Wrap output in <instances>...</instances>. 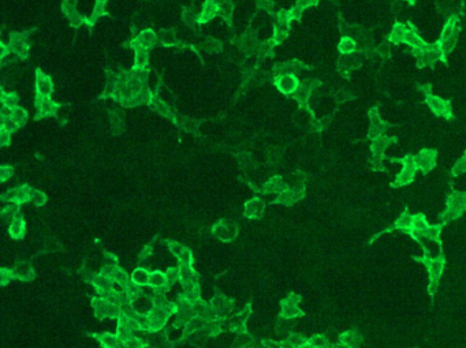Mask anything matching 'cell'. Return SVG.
Wrapping results in <instances>:
<instances>
[{
  "instance_id": "1",
  "label": "cell",
  "mask_w": 466,
  "mask_h": 348,
  "mask_svg": "<svg viewBox=\"0 0 466 348\" xmlns=\"http://www.w3.org/2000/svg\"><path fill=\"white\" fill-rule=\"evenodd\" d=\"M298 78L294 74H286V75H279L276 78V86L282 90L283 93H295L299 88Z\"/></svg>"
},
{
  "instance_id": "2",
  "label": "cell",
  "mask_w": 466,
  "mask_h": 348,
  "mask_svg": "<svg viewBox=\"0 0 466 348\" xmlns=\"http://www.w3.org/2000/svg\"><path fill=\"white\" fill-rule=\"evenodd\" d=\"M428 104L432 108L435 114L438 116L450 117L451 116V107L450 101H444L442 98L434 97V96H428Z\"/></svg>"
},
{
  "instance_id": "3",
  "label": "cell",
  "mask_w": 466,
  "mask_h": 348,
  "mask_svg": "<svg viewBox=\"0 0 466 348\" xmlns=\"http://www.w3.org/2000/svg\"><path fill=\"white\" fill-rule=\"evenodd\" d=\"M51 90H52V84L49 81V78L47 75H43L38 71V78H37V92H38V94L47 97L51 93Z\"/></svg>"
},
{
  "instance_id": "4",
  "label": "cell",
  "mask_w": 466,
  "mask_h": 348,
  "mask_svg": "<svg viewBox=\"0 0 466 348\" xmlns=\"http://www.w3.org/2000/svg\"><path fill=\"white\" fill-rule=\"evenodd\" d=\"M406 32H408V28H406L405 25L402 24H397L394 26L393 32L390 34L389 40L394 44H399V43H405V36Z\"/></svg>"
},
{
  "instance_id": "5",
  "label": "cell",
  "mask_w": 466,
  "mask_h": 348,
  "mask_svg": "<svg viewBox=\"0 0 466 348\" xmlns=\"http://www.w3.org/2000/svg\"><path fill=\"white\" fill-rule=\"evenodd\" d=\"M339 51L343 55H353L354 51H356V41L350 38V37H343L342 40H340L339 44Z\"/></svg>"
},
{
  "instance_id": "6",
  "label": "cell",
  "mask_w": 466,
  "mask_h": 348,
  "mask_svg": "<svg viewBox=\"0 0 466 348\" xmlns=\"http://www.w3.org/2000/svg\"><path fill=\"white\" fill-rule=\"evenodd\" d=\"M26 117H28V115H26V112H25L24 110H21V108H15V110H14V114H12V119H14V120L16 121V125H18V126L22 125V123H25V120H26Z\"/></svg>"
},
{
  "instance_id": "7",
  "label": "cell",
  "mask_w": 466,
  "mask_h": 348,
  "mask_svg": "<svg viewBox=\"0 0 466 348\" xmlns=\"http://www.w3.org/2000/svg\"><path fill=\"white\" fill-rule=\"evenodd\" d=\"M317 0H298V6L301 7H308V6H312V4H316Z\"/></svg>"
},
{
  "instance_id": "8",
  "label": "cell",
  "mask_w": 466,
  "mask_h": 348,
  "mask_svg": "<svg viewBox=\"0 0 466 348\" xmlns=\"http://www.w3.org/2000/svg\"><path fill=\"white\" fill-rule=\"evenodd\" d=\"M106 0H97V4H103Z\"/></svg>"
}]
</instances>
